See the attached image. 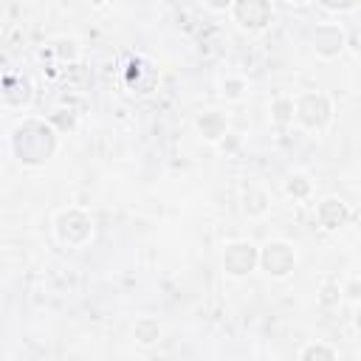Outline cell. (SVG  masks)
I'll return each instance as SVG.
<instances>
[{
    "instance_id": "obj_19",
    "label": "cell",
    "mask_w": 361,
    "mask_h": 361,
    "mask_svg": "<svg viewBox=\"0 0 361 361\" xmlns=\"http://www.w3.org/2000/svg\"><path fill=\"white\" fill-rule=\"evenodd\" d=\"M338 302H341V285H338V282H324V285L319 288V305L336 307Z\"/></svg>"
},
{
    "instance_id": "obj_24",
    "label": "cell",
    "mask_w": 361,
    "mask_h": 361,
    "mask_svg": "<svg viewBox=\"0 0 361 361\" xmlns=\"http://www.w3.org/2000/svg\"><path fill=\"white\" fill-rule=\"evenodd\" d=\"M288 3H293V6H305V3H310V0H288Z\"/></svg>"
},
{
    "instance_id": "obj_22",
    "label": "cell",
    "mask_w": 361,
    "mask_h": 361,
    "mask_svg": "<svg viewBox=\"0 0 361 361\" xmlns=\"http://www.w3.org/2000/svg\"><path fill=\"white\" fill-rule=\"evenodd\" d=\"M319 6L324 11H333V14H347V11L358 8V0H319Z\"/></svg>"
},
{
    "instance_id": "obj_12",
    "label": "cell",
    "mask_w": 361,
    "mask_h": 361,
    "mask_svg": "<svg viewBox=\"0 0 361 361\" xmlns=\"http://www.w3.org/2000/svg\"><path fill=\"white\" fill-rule=\"evenodd\" d=\"M124 76H127V87L133 93H152L158 85V71L147 59H133Z\"/></svg>"
},
{
    "instance_id": "obj_6",
    "label": "cell",
    "mask_w": 361,
    "mask_h": 361,
    "mask_svg": "<svg viewBox=\"0 0 361 361\" xmlns=\"http://www.w3.org/2000/svg\"><path fill=\"white\" fill-rule=\"evenodd\" d=\"M228 11L245 34H262L274 23V0H234Z\"/></svg>"
},
{
    "instance_id": "obj_9",
    "label": "cell",
    "mask_w": 361,
    "mask_h": 361,
    "mask_svg": "<svg viewBox=\"0 0 361 361\" xmlns=\"http://www.w3.org/2000/svg\"><path fill=\"white\" fill-rule=\"evenodd\" d=\"M240 206H243V214L248 220H262L271 212V192H268V186L259 183V180L243 183V189H240Z\"/></svg>"
},
{
    "instance_id": "obj_20",
    "label": "cell",
    "mask_w": 361,
    "mask_h": 361,
    "mask_svg": "<svg viewBox=\"0 0 361 361\" xmlns=\"http://www.w3.org/2000/svg\"><path fill=\"white\" fill-rule=\"evenodd\" d=\"M54 51H56V56L62 59V62H76L79 59V45H76V39H56L54 42Z\"/></svg>"
},
{
    "instance_id": "obj_18",
    "label": "cell",
    "mask_w": 361,
    "mask_h": 361,
    "mask_svg": "<svg viewBox=\"0 0 361 361\" xmlns=\"http://www.w3.org/2000/svg\"><path fill=\"white\" fill-rule=\"evenodd\" d=\"M48 121L56 127V133H59V135H65V133H71V130L76 127V113H73V110L59 107V110H54V113L48 116Z\"/></svg>"
},
{
    "instance_id": "obj_15",
    "label": "cell",
    "mask_w": 361,
    "mask_h": 361,
    "mask_svg": "<svg viewBox=\"0 0 361 361\" xmlns=\"http://www.w3.org/2000/svg\"><path fill=\"white\" fill-rule=\"evenodd\" d=\"M268 118L274 127H288L293 124V96H276L268 104Z\"/></svg>"
},
{
    "instance_id": "obj_10",
    "label": "cell",
    "mask_w": 361,
    "mask_h": 361,
    "mask_svg": "<svg viewBox=\"0 0 361 361\" xmlns=\"http://www.w3.org/2000/svg\"><path fill=\"white\" fill-rule=\"evenodd\" d=\"M195 133L206 144H217L228 133V116L223 110H217V107H209V110L195 116Z\"/></svg>"
},
{
    "instance_id": "obj_4",
    "label": "cell",
    "mask_w": 361,
    "mask_h": 361,
    "mask_svg": "<svg viewBox=\"0 0 361 361\" xmlns=\"http://www.w3.org/2000/svg\"><path fill=\"white\" fill-rule=\"evenodd\" d=\"M296 262H299L296 245L288 243V240H268L265 245H259V262H257V268L268 279H276L279 282V279L293 276Z\"/></svg>"
},
{
    "instance_id": "obj_16",
    "label": "cell",
    "mask_w": 361,
    "mask_h": 361,
    "mask_svg": "<svg viewBox=\"0 0 361 361\" xmlns=\"http://www.w3.org/2000/svg\"><path fill=\"white\" fill-rule=\"evenodd\" d=\"M296 358L299 361H336L338 350L333 344H327V341H307V344L299 347Z\"/></svg>"
},
{
    "instance_id": "obj_3",
    "label": "cell",
    "mask_w": 361,
    "mask_h": 361,
    "mask_svg": "<svg viewBox=\"0 0 361 361\" xmlns=\"http://www.w3.org/2000/svg\"><path fill=\"white\" fill-rule=\"evenodd\" d=\"M293 121L307 133H322L333 124V99L324 90H305L293 96Z\"/></svg>"
},
{
    "instance_id": "obj_21",
    "label": "cell",
    "mask_w": 361,
    "mask_h": 361,
    "mask_svg": "<svg viewBox=\"0 0 361 361\" xmlns=\"http://www.w3.org/2000/svg\"><path fill=\"white\" fill-rule=\"evenodd\" d=\"M341 299H347L350 305H358V302H361V279H358V276H350V279L341 285Z\"/></svg>"
},
{
    "instance_id": "obj_2",
    "label": "cell",
    "mask_w": 361,
    "mask_h": 361,
    "mask_svg": "<svg viewBox=\"0 0 361 361\" xmlns=\"http://www.w3.org/2000/svg\"><path fill=\"white\" fill-rule=\"evenodd\" d=\"M51 231H54L56 243H62L68 248H85L96 234V223H93V214L87 209L65 206V209H59L54 214Z\"/></svg>"
},
{
    "instance_id": "obj_7",
    "label": "cell",
    "mask_w": 361,
    "mask_h": 361,
    "mask_svg": "<svg viewBox=\"0 0 361 361\" xmlns=\"http://www.w3.org/2000/svg\"><path fill=\"white\" fill-rule=\"evenodd\" d=\"M310 45L319 59H338L350 42L341 23H319L310 34Z\"/></svg>"
},
{
    "instance_id": "obj_11",
    "label": "cell",
    "mask_w": 361,
    "mask_h": 361,
    "mask_svg": "<svg viewBox=\"0 0 361 361\" xmlns=\"http://www.w3.org/2000/svg\"><path fill=\"white\" fill-rule=\"evenodd\" d=\"M0 96H3V102H6L8 107L25 110V107L34 102V85H31L25 76H20V73L6 76V79H3V87H0Z\"/></svg>"
},
{
    "instance_id": "obj_17",
    "label": "cell",
    "mask_w": 361,
    "mask_h": 361,
    "mask_svg": "<svg viewBox=\"0 0 361 361\" xmlns=\"http://www.w3.org/2000/svg\"><path fill=\"white\" fill-rule=\"evenodd\" d=\"M245 96H248V79L245 76L231 73L220 82V99L223 102H243Z\"/></svg>"
},
{
    "instance_id": "obj_23",
    "label": "cell",
    "mask_w": 361,
    "mask_h": 361,
    "mask_svg": "<svg viewBox=\"0 0 361 361\" xmlns=\"http://www.w3.org/2000/svg\"><path fill=\"white\" fill-rule=\"evenodd\" d=\"M231 3H234V0H203V6H206L209 11H214V14L228 11V8H231Z\"/></svg>"
},
{
    "instance_id": "obj_1",
    "label": "cell",
    "mask_w": 361,
    "mask_h": 361,
    "mask_svg": "<svg viewBox=\"0 0 361 361\" xmlns=\"http://www.w3.org/2000/svg\"><path fill=\"white\" fill-rule=\"evenodd\" d=\"M8 149L25 169H42L59 152V133L48 118L25 116L8 133Z\"/></svg>"
},
{
    "instance_id": "obj_5",
    "label": "cell",
    "mask_w": 361,
    "mask_h": 361,
    "mask_svg": "<svg viewBox=\"0 0 361 361\" xmlns=\"http://www.w3.org/2000/svg\"><path fill=\"white\" fill-rule=\"evenodd\" d=\"M259 262V245L251 240H228L220 251V268L228 279H245L257 271Z\"/></svg>"
},
{
    "instance_id": "obj_13",
    "label": "cell",
    "mask_w": 361,
    "mask_h": 361,
    "mask_svg": "<svg viewBox=\"0 0 361 361\" xmlns=\"http://www.w3.org/2000/svg\"><path fill=\"white\" fill-rule=\"evenodd\" d=\"M161 336H164V324L155 316H138L133 322V338H135V344L152 347V344L161 341Z\"/></svg>"
},
{
    "instance_id": "obj_8",
    "label": "cell",
    "mask_w": 361,
    "mask_h": 361,
    "mask_svg": "<svg viewBox=\"0 0 361 361\" xmlns=\"http://www.w3.org/2000/svg\"><path fill=\"white\" fill-rule=\"evenodd\" d=\"M350 220H353V209H350V203H344L338 195H324V197L316 203V226H319L324 234L341 231Z\"/></svg>"
},
{
    "instance_id": "obj_14",
    "label": "cell",
    "mask_w": 361,
    "mask_h": 361,
    "mask_svg": "<svg viewBox=\"0 0 361 361\" xmlns=\"http://www.w3.org/2000/svg\"><path fill=\"white\" fill-rule=\"evenodd\" d=\"M313 180H310V175H305V172H290V175H285V180H282V192L290 197V200H296V203H302V200H310L313 197Z\"/></svg>"
}]
</instances>
